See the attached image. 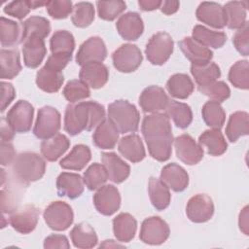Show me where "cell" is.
<instances>
[{
    "mask_svg": "<svg viewBox=\"0 0 249 249\" xmlns=\"http://www.w3.org/2000/svg\"><path fill=\"white\" fill-rule=\"evenodd\" d=\"M248 38H249V27H248V22H246L243 27H241L240 29H237V31L235 32L232 38V43L235 49L237 50V52L245 56L248 55L249 53Z\"/></svg>",
    "mask_w": 249,
    "mask_h": 249,
    "instance_id": "obj_53",
    "label": "cell"
},
{
    "mask_svg": "<svg viewBox=\"0 0 249 249\" xmlns=\"http://www.w3.org/2000/svg\"><path fill=\"white\" fill-rule=\"evenodd\" d=\"M196 18L199 21L217 29L226 26V15L223 7L216 2H202L196 9Z\"/></svg>",
    "mask_w": 249,
    "mask_h": 249,
    "instance_id": "obj_18",
    "label": "cell"
},
{
    "mask_svg": "<svg viewBox=\"0 0 249 249\" xmlns=\"http://www.w3.org/2000/svg\"><path fill=\"white\" fill-rule=\"evenodd\" d=\"M191 73L199 87L213 83L217 81V79L221 76V70L219 66L211 61L203 65L192 64Z\"/></svg>",
    "mask_w": 249,
    "mask_h": 249,
    "instance_id": "obj_42",
    "label": "cell"
},
{
    "mask_svg": "<svg viewBox=\"0 0 249 249\" xmlns=\"http://www.w3.org/2000/svg\"><path fill=\"white\" fill-rule=\"evenodd\" d=\"M102 164L104 165L108 179L116 184L124 182L130 173L129 165L115 153H102Z\"/></svg>",
    "mask_w": 249,
    "mask_h": 249,
    "instance_id": "obj_21",
    "label": "cell"
},
{
    "mask_svg": "<svg viewBox=\"0 0 249 249\" xmlns=\"http://www.w3.org/2000/svg\"><path fill=\"white\" fill-rule=\"evenodd\" d=\"M179 48L184 55L194 65H203L213 57V53L209 48L196 42L193 37H185L179 42Z\"/></svg>",
    "mask_w": 249,
    "mask_h": 249,
    "instance_id": "obj_20",
    "label": "cell"
},
{
    "mask_svg": "<svg viewBox=\"0 0 249 249\" xmlns=\"http://www.w3.org/2000/svg\"><path fill=\"white\" fill-rule=\"evenodd\" d=\"M201 115L204 123L212 128L220 129L226 120V113L221 104L212 100L203 105Z\"/></svg>",
    "mask_w": 249,
    "mask_h": 249,
    "instance_id": "obj_43",
    "label": "cell"
},
{
    "mask_svg": "<svg viewBox=\"0 0 249 249\" xmlns=\"http://www.w3.org/2000/svg\"><path fill=\"white\" fill-rule=\"evenodd\" d=\"M141 131L149 154L159 161L167 160L172 152L173 135L170 119L165 113H153L143 119Z\"/></svg>",
    "mask_w": 249,
    "mask_h": 249,
    "instance_id": "obj_1",
    "label": "cell"
},
{
    "mask_svg": "<svg viewBox=\"0 0 249 249\" xmlns=\"http://www.w3.org/2000/svg\"><path fill=\"white\" fill-rule=\"evenodd\" d=\"M39 214V209L35 205L27 204L21 209L11 213L9 222L17 231L27 234L36 228Z\"/></svg>",
    "mask_w": 249,
    "mask_h": 249,
    "instance_id": "obj_15",
    "label": "cell"
},
{
    "mask_svg": "<svg viewBox=\"0 0 249 249\" xmlns=\"http://www.w3.org/2000/svg\"><path fill=\"white\" fill-rule=\"evenodd\" d=\"M169 233L170 230L167 223L158 216H153L143 221L139 237L146 244L160 245L166 241Z\"/></svg>",
    "mask_w": 249,
    "mask_h": 249,
    "instance_id": "obj_9",
    "label": "cell"
},
{
    "mask_svg": "<svg viewBox=\"0 0 249 249\" xmlns=\"http://www.w3.org/2000/svg\"><path fill=\"white\" fill-rule=\"evenodd\" d=\"M70 141L62 133H57L54 136L43 140L40 146L43 158L49 161H54L60 158L69 148Z\"/></svg>",
    "mask_w": 249,
    "mask_h": 249,
    "instance_id": "obj_27",
    "label": "cell"
},
{
    "mask_svg": "<svg viewBox=\"0 0 249 249\" xmlns=\"http://www.w3.org/2000/svg\"><path fill=\"white\" fill-rule=\"evenodd\" d=\"M195 86L191 78L183 73L172 75L166 82V89L168 93L179 99H186L194 91Z\"/></svg>",
    "mask_w": 249,
    "mask_h": 249,
    "instance_id": "obj_37",
    "label": "cell"
},
{
    "mask_svg": "<svg viewBox=\"0 0 249 249\" xmlns=\"http://www.w3.org/2000/svg\"><path fill=\"white\" fill-rule=\"evenodd\" d=\"M0 194H1V210H2V213L3 214L13 213L14 208L12 206V202H10V199H9L8 196L5 194V191L2 190Z\"/></svg>",
    "mask_w": 249,
    "mask_h": 249,
    "instance_id": "obj_62",
    "label": "cell"
},
{
    "mask_svg": "<svg viewBox=\"0 0 249 249\" xmlns=\"http://www.w3.org/2000/svg\"><path fill=\"white\" fill-rule=\"evenodd\" d=\"M48 14L55 19L66 18L72 13V2L69 0H53L48 1L46 4Z\"/></svg>",
    "mask_w": 249,
    "mask_h": 249,
    "instance_id": "obj_51",
    "label": "cell"
},
{
    "mask_svg": "<svg viewBox=\"0 0 249 249\" xmlns=\"http://www.w3.org/2000/svg\"><path fill=\"white\" fill-rule=\"evenodd\" d=\"M94 19V8L89 2L76 3L72 10L71 20L76 27H88Z\"/></svg>",
    "mask_w": 249,
    "mask_h": 249,
    "instance_id": "obj_46",
    "label": "cell"
},
{
    "mask_svg": "<svg viewBox=\"0 0 249 249\" xmlns=\"http://www.w3.org/2000/svg\"><path fill=\"white\" fill-rule=\"evenodd\" d=\"M70 244L68 239L65 235L62 234H51L44 240V248L51 249V248H62L68 249Z\"/></svg>",
    "mask_w": 249,
    "mask_h": 249,
    "instance_id": "obj_54",
    "label": "cell"
},
{
    "mask_svg": "<svg viewBox=\"0 0 249 249\" xmlns=\"http://www.w3.org/2000/svg\"><path fill=\"white\" fill-rule=\"evenodd\" d=\"M165 114L173 121L176 126L180 128L188 127L193 121V113L191 107L186 103L176 100H168L165 107Z\"/></svg>",
    "mask_w": 249,
    "mask_h": 249,
    "instance_id": "obj_38",
    "label": "cell"
},
{
    "mask_svg": "<svg viewBox=\"0 0 249 249\" xmlns=\"http://www.w3.org/2000/svg\"><path fill=\"white\" fill-rule=\"evenodd\" d=\"M249 215H248V206L246 205L241 212L239 213V218H238V226L240 231L248 235L249 234Z\"/></svg>",
    "mask_w": 249,
    "mask_h": 249,
    "instance_id": "obj_59",
    "label": "cell"
},
{
    "mask_svg": "<svg viewBox=\"0 0 249 249\" xmlns=\"http://www.w3.org/2000/svg\"><path fill=\"white\" fill-rule=\"evenodd\" d=\"M249 133V115L244 111H236L230 116L226 127V135L231 142Z\"/></svg>",
    "mask_w": 249,
    "mask_h": 249,
    "instance_id": "obj_35",
    "label": "cell"
},
{
    "mask_svg": "<svg viewBox=\"0 0 249 249\" xmlns=\"http://www.w3.org/2000/svg\"><path fill=\"white\" fill-rule=\"evenodd\" d=\"M198 144L204 147L210 156L218 157L227 151L228 144L220 129L212 128L205 130L199 135Z\"/></svg>",
    "mask_w": 249,
    "mask_h": 249,
    "instance_id": "obj_32",
    "label": "cell"
},
{
    "mask_svg": "<svg viewBox=\"0 0 249 249\" xmlns=\"http://www.w3.org/2000/svg\"><path fill=\"white\" fill-rule=\"evenodd\" d=\"M2 99H1V112H4L6 108L11 104L16 96V90L12 84L1 82Z\"/></svg>",
    "mask_w": 249,
    "mask_h": 249,
    "instance_id": "obj_55",
    "label": "cell"
},
{
    "mask_svg": "<svg viewBox=\"0 0 249 249\" xmlns=\"http://www.w3.org/2000/svg\"><path fill=\"white\" fill-rule=\"evenodd\" d=\"M16 158V152L10 142H1V159L0 163L3 166L12 164Z\"/></svg>",
    "mask_w": 249,
    "mask_h": 249,
    "instance_id": "obj_57",
    "label": "cell"
},
{
    "mask_svg": "<svg viewBox=\"0 0 249 249\" xmlns=\"http://www.w3.org/2000/svg\"><path fill=\"white\" fill-rule=\"evenodd\" d=\"M50 47L52 53L72 54L75 49L74 36L67 30H57L50 40Z\"/></svg>",
    "mask_w": 249,
    "mask_h": 249,
    "instance_id": "obj_44",
    "label": "cell"
},
{
    "mask_svg": "<svg viewBox=\"0 0 249 249\" xmlns=\"http://www.w3.org/2000/svg\"><path fill=\"white\" fill-rule=\"evenodd\" d=\"M160 181L174 192H182L189 185V175L187 171L177 163H168L162 167Z\"/></svg>",
    "mask_w": 249,
    "mask_h": 249,
    "instance_id": "obj_23",
    "label": "cell"
},
{
    "mask_svg": "<svg viewBox=\"0 0 249 249\" xmlns=\"http://www.w3.org/2000/svg\"><path fill=\"white\" fill-rule=\"evenodd\" d=\"M20 43H23L26 39L33 36L44 40V38H46L51 31L50 21L47 18L39 16H32L23 22H20Z\"/></svg>",
    "mask_w": 249,
    "mask_h": 249,
    "instance_id": "obj_29",
    "label": "cell"
},
{
    "mask_svg": "<svg viewBox=\"0 0 249 249\" xmlns=\"http://www.w3.org/2000/svg\"><path fill=\"white\" fill-rule=\"evenodd\" d=\"M148 194L153 206L157 210H164L170 203L169 188L156 177H151L148 183Z\"/></svg>",
    "mask_w": 249,
    "mask_h": 249,
    "instance_id": "obj_34",
    "label": "cell"
},
{
    "mask_svg": "<svg viewBox=\"0 0 249 249\" xmlns=\"http://www.w3.org/2000/svg\"><path fill=\"white\" fill-rule=\"evenodd\" d=\"M249 65L247 60L235 62L229 71V81L233 87L240 89H247L249 87Z\"/></svg>",
    "mask_w": 249,
    "mask_h": 249,
    "instance_id": "obj_47",
    "label": "cell"
},
{
    "mask_svg": "<svg viewBox=\"0 0 249 249\" xmlns=\"http://www.w3.org/2000/svg\"><path fill=\"white\" fill-rule=\"evenodd\" d=\"M79 77L88 87L100 89L109 79V70L102 62L91 61L82 65Z\"/></svg>",
    "mask_w": 249,
    "mask_h": 249,
    "instance_id": "obj_17",
    "label": "cell"
},
{
    "mask_svg": "<svg viewBox=\"0 0 249 249\" xmlns=\"http://www.w3.org/2000/svg\"><path fill=\"white\" fill-rule=\"evenodd\" d=\"M187 217L194 223L209 221L214 214V204L211 197L205 194L192 196L186 206Z\"/></svg>",
    "mask_w": 249,
    "mask_h": 249,
    "instance_id": "obj_12",
    "label": "cell"
},
{
    "mask_svg": "<svg viewBox=\"0 0 249 249\" xmlns=\"http://www.w3.org/2000/svg\"><path fill=\"white\" fill-rule=\"evenodd\" d=\"M199 90L212 101L223 102L231 95V89L223 81H215L208 85L199 87Z\"/></svg>",
    "mask_w": 249,
    "mask_h": 249,
    "instance_id": "obj_50",
    "label": "cell"
},
{
    "mask_svg": "<svg viewBox=\"0 0 249 249\" xmlns=\"http://www.w3.org/2000/svg\"><path fill=\"white\" fill-rule=\"evenodd\" d=\"M84 180L81 175L72 172H62L56 179V189L60 196L76 198L84 192Z\"/></svg>",
    "mask_w": 249,
    "mask_h": 249,
    "instance_id": "obj_25",
    "label": "cell"
},
{
    "mask_svg": "<svg viewBox=\"0 0 249 249\" xmlns=\"http://www.w3.org/2000/svg\"><path fill=\"white\" fill-rule=\"evenodd\" d=\"M15 130L9 124L6 118L1 119V125H0V134H1V142H10L13 140L15 136Z\"/></svg>",
    "mask_w": 249,
    "mask_h": 249,
    "instance_id": "obj_58",
    "label": "cell"
},
{
    "mask_svg": "<svg viewBox=\"0 0 249 249\" xmlns=\"http://www.w3.org/2000/svg\"><path fill=\"white\" fill-rule=\"evenodd\" d=\"M108 120L120 133L136 132L139 126V112L127 100H115L108 106Z\"/></svg>",
    "mask_w": 249,
    "mask_h": 249,
    "instance_id": "obj_3",
    "label": "cell"
},
{
    "mask_svg": "<svg viewBox=\"0 0 249 249\" xmlns=\"http://www.w3.org/2000/svg\"><path fill=\"white\" fill-rule=\"evenodd\" d=\"M138 5L142 11H154L160 7L161 1H160V0H139Z\"/></svg>",
    "mask_w": 249,
    "mask_h": 249,
    "instance_id": "obj_61",
    "label": "cell"
},
{
    "mask_svg": "<svg viewBox=\"0 0 249 249\" xmlns=\"http://www.w3.org/2000/svg\"><path fill=\"white\" fill-rule=\"evenodd\" d=\"M118 33L127 41L137 40L144 31V24L139 14L128 12L121 16L116 23Z\"/></svg>",
    "mask_w": 249,
    "mask_h": 249,
    "instance_id": "obj_19",
    "label": "cell"
},
{
    "mask_svg": "<svg viewBox=\"0 0 249 249\" xmlns=\"http://www.w3.org/2000/svg\"><path fill=\"white\" fill-rule=\"evenodd\" d=\"M96 7L99 18L109 21L117 18L126 9L125 3L121 0L97 1Z\"/></svg>",
    "mask_w": 249,
    "mask_h": 249,
    "instance_id": "obj_48",
    "label": "cell"
},
{
    "mask_svg": "<svg viewBox=\"0 0 249 249\" xmlns=\"http://www.w3.org/2000/svg\"><path fill=\"white\" fill-rule=\"evenodd\" d=\"M70 237L74 246L82 249L92 248L98 241L95 231L86 222L77 224L70 231Z\"/></svg>",
    "mask_w": 249,
    "mask_h": 249,
    "instance_id": "obj_33",
    "label": "cell"
},
{
    "mask_svg": "<svg viewBox=\"0 0 249 249\" xmlns=\"http://www.w3.org/2000/svg\"><path fill=\"white\" fill-rule=\"evenodd\" d=\"M248 4L246 1H231L224 7L227 26L230 29H240L246 21V10Z\"/></svg>",
    "mask_w": 249,
    "mask_h": 249,
    "instance_id": "obj_36",
    "label": "cell"
},
{
    "mask_svg": "<svg viewBox=\"0 0 249 249\" xmlns=\"http://www.w3.org/2000/svg\"><path fill=\"white\" fill-rule=\"evenodd\" d=\"M90 159V149L84 144H78L75 145L70 153L60 160L59 164L64 169L79 171L89 163Z\"/></svg>",
    "mask_w": 249,
    "mask_h": 249,
    "instance_id": "obj_31",
    "label": "cell"
},
{
    "mask_svg": "<svg viewBox=\"0 0 249 249\" xmlns=\"http://www.w3.org/2000/svg\"><path fill=\"white\" fill-rule=\"evenodd\" d=\"M34 108L26 100H18L7 113L6 119L16 132L25 133L30 130Z\"/></svg>",
    "mask_w": 249,
    "mask_h": 249,
    "instance_id": "obj_10",
    "label": "cell"
},
{
    "mask_svg": "<svg viewBox=\"0 0 249 249\" xmlns=\"http://www.w3.org/2000/svg\"><path fill=\"white\" fill-rule=\"evenodd\" d=\"M173 40L166 32L154 34L146 45L145 53L147 59L154 65L165 63L173 52Z\"/></svg>",
    "mask_w": 249,
    "mask_h": 249,
    "instance_id": "obj_5",
    "label": "cell"
},
{
    "mask_svg": "<svg viewBox=\"0 0 249 249\" xmlns=\"http://www.w3.org/2000/svg\"><path fill=\"white\" fill-rule=\"evenodd\" d=\"M119 133V130L109 120H104L95 128L92 141L100 149H113L118 142Z\"/></svg>",
    "mask_w": 249,
    "mask_h": 249,
    "instance_id": "obj_30",
    "label": "cell"
},
{
    "mask_svg": "<svg viewBox=\"0 0 249 249\" xmlns=\"http://www.w3.org/2000/svg\"><path fill=\"white\" fill-rule=\"evenodd\" d=\"M22 44V54L25 66L28 68L38 67L47 53L44 40L33 36L26 39Z\"/></svg>",
    "mask_w": 249,
    "mask_h": 249,
    "instance_id": "obj_24",
    "label": "cell"
},
{
    "mask_svg": "<svg viewBox=\"0 0 249 249\" xmlns=\"http://www.w3.org/2000/svg\"><path fill=\"white\" fill-rule=\"evenodd\" d=\"M118 150L131 162H139L146 156L142 140L135 133L122 137L118 143Z\"/></svg>",
    "mask_w": 249,
    "mask_h": 249,
    "instance_id": "obj_26",
    "label": "cell"
},
{
    "mask_svg": "<svg viewBox=\"0 0 249 249\" xmlns=\"http://www.w3.org/2000/svg\"><path fill=\"white\" fill-rule=\"evenodd\" d=\"M105 120L103 105L95 101H82L67 105L64 115V129L70 135L83 130L90 131Z\"/></svg>",
    "mask_w": 249,
    "mask_h": 249,
    "instance_id": "obj_2",
    "label": "cell"
},
{
    "mask_svg": "<svg viewBox=\"0 0 249 249\" xmlns=\"http://www.w3.org/2000/svg\"><path fill=\"white\" fill-rule=\"evenodd\" d=\"M177 158L188 165L198 163L203 158V149L189 134H181L174 139Z\"/></svg>",
    "mask_w": 249,
    "mask_h": 249,
    "instance_id": "obj_11",
    "label": "cell"
},
{
    "mask_svg": "<svg viewBox=\"0 0 249 249\" xmlns=\"http://www.w3.org/2000/svg\"><path fill=\"white\" fill-rule=\"evenodd\" d=\"M106 55L107 49L104 41L98 36H93L80 46L76 54V62L79 65H84L91 61L102 62L106 58Z\"/></svg>",
    "mask_w": 249,
    "mask_h": 249,
    "instance_id": "obj_14",
    "label": "cell"
},
{
    "mask_svg": "<svg viewBox=\"0 0 249 249\" xmlns=\"http://www.w3.org/2000/svg\"><path fill=\"white\" fill-rule=\"evenodd\" d=\"M179 6L180 3L178 1H161L160 9L165 15H172L178 11Z\"/></svg>",
    "mask_w": 249,
    "mask_h": 249,
    "instance_id": "obj_60",
    "label": "cell"
},
{
    "mask_svg": "<svg viewBox=\"0 0 249 249\" xmlns=\"http://www.w3.org/2000/svg\"><path fill=\"white\" fill-rule=\"evenodd\" d=\"M193 38L204 47L219 49L224 46L227 36L224 32L213 31L203 25H196L193 29Z\"/></svg>",
    "mask_w": 249,
    "mask_h": 249,
    "instance_id": "obj_39",
    "label": "cell"
},
{
    "mask_svg": "<svg viewBox=\"0 0 249 249\" xmlns=\"http://www.w3.org/2000/svg\"><path fill=\"white\" fill-rule=\"evenodd\" d=\"M100 247H122V245L114 243V240H104V242L100 244Z\"/></svg>",
    "mask_w": 249,
    "mask_h": 249,
    "instance_id": "obj_63",
    "label": "cell"
},
{
    "mask_svg": "<svg viewBox=\"0 0 249 249\" xmlns=\"http://www.w3.org/2000/svg\"><path fill=\"white\" fill-rule=\"evenodd\" d=\"M64 81L62 70L57 69L49 64H45L36 74V84L42 90L53 93L62 86Z\"/></svg>",
    "mask_w": 249,
    "mask_h": 249,
    "instance_id": "obj_22",
    "label": "cell"
},
{
    "mask_svg": "<svg viewBox=\"0 0 249 249\" xmlns=\"http://www.w3.org/2000/svg\"><path fill=\"white\" fill-rule=\"evenodd\" d=\"M21 27L20 23L0 18V42L2 47H13L20 43Z\"/></svg>",
    "mask_w": 249,
    "mask_h": 249,
    "instance_id": "obj_41",
    "label": "cell"
},
{
    "mask_svg": "<svg viewBox=\"0 0 249 249\" xmlns=\"http://www.w3.org/2000/svg\"><path fill=\"white\" fill-rule=\"evenodd\" d=\"M62 93L66 100L71 103H76L86 99L90 95L89 87L81 80H71L65 85Z\"/></svg>",
    "mask_w": 249,
    "mask_h": 249,
    "instance_id": "obj_49",
    "label": "cell"
},
{
    "mask_svg": "<svg viewBox=\"0 0 249 249\" xmlns=\"http://www.w3.org/2000/svg\"><path fill=\"white\" fill-rule=\"evenodd\" d=\"M83 180L89 190H97L108 180V174L103 164L94 162L84 172Z\"/></svg>",
    "mask_w": 249,
    "mask_h": 249,
    "instance_id": "obj_45",
    "label": "cell"
},
{
    "mask_svg": "<svg viewBox=\"0 0 249 249\" xmlns=\"http://www.w3.org/2000/svg\"><path fill=\"white\" fill-rule=\"evenodd\" d=\"M0 64L1 79L15 78L21 70L18 51L2 49L0 51Z\"/></svg>",
    "mask_w": 249,
    "mask_h": 249,
    "instance_id": "obj_40",
    "label": "cell"
},
{
    "mask_svg": "<svg viewBox=\"0 0 249 249\" xmlns=\"http://www.w3.org/2000/svg\"><path fill=\"white\" fill-rule=\"evenodd\" d=\"M137 222L129 213H120L113 219L114 235L120 242L130 241L136 232Z\"/></svg>",
    "mask_w": 249,
    "mask_h": 249,
    "instance_id": "obj_28",
    "label": "cell"
},
{
    "mask_svg": "<svg viewBox=\"0 0 249 249\" xmlns=\"http://www.w3.org/2000/svg\"><path fill=\"white\" fill-rule=\"evenodd\" d=\"M31 10V7L29 5V1H13L8 3L4 7V13L12 16L16 18L22 19L25 18Z\"/></svg>",
    "mask_w": 249,
    "mask_h": 249,
    "instance_id": "obj_52",
    "label": "cell"
},
{
    "mask_svg": "<svg viewBox=\"0 0 249 249\" xmlns=\"http://www.w3.org/2000/svg\"><path fill=\"white\" fill-rule=\"evenodd\" d=\"M93 204L96 210L105 216H110L119 210L121 196L113 185H103L93 196Z\"/></svg>",
    "mask_w": 249,
    "mask_h": 249,
    "instance_id": "obj_13",
    "label": "cell"
},
{
    "mask_svg": "<svg viewBox=\"0 0 249 249\" xmlns=\"http://www.w3.org/2000/svg\"><path fill=\"white\" fill-rule=\"evenodd\" d=\"M168 97L162 88L159 86H150L143 89L139 97V105L145 113H159L164 110Z\"/></svg>",
    "mask_w": 249,
    "mask_h": 249,
    "instance_id": "obj_16",
    "label": "cell"
},
{
    "mask_svg": "<svg viewBox=\"0 0 249 249\" xmlns=\"http://www.w3.org/2000/svg\"><path fill=\"white\" fill-rule=\"evenodd\" d=\"M12 170L20 182L28 184L43 177L46 171V162L36 153L23 152L15 158L12 162Z\"/></svg>",
    "mask_w": 249,
    "mask_h": 249,
    "instance_id": "obj_4",
    "label": "cell"
},
{
    "mask_svg": "<svg viewBox=\"0 0 249 249\" xmlns=\"http://www.w3.org/2000/svg\"><path fill=\"white\" fill-rule=\"evenodd\" d=\"M143 59L140 49L133 44H124L112 54L114 67L123 73L135 71Z\"/></svg>",
    "mask_w": 249,
    "mask_h": 249,
    "instance_id": "obj_8",
    "label": "cell"
},
{
    "mask_svg": "<svg viewBox=\"0 0 249 249\" xmlns=\"http://www.w3.org/2000/svg\"><path fill=\"white\" fill-rule=\"evenodd\" d=\"M60 122V114L55 108L44 106L38 111L33 132L39 139H49L58 133Z\"/></svg>",
    "mask_w": 249,
    "mask_h": 249,
    "instance_id": "obj_6",
    "label": "cell"
},
{
    "mask_svg": "<svg viewBox=\"0 0 249 249\" xmlns=\"http://www.w3.org/2000/svg\"><path fill=\"white\" fill-rule=\"evenodd\" d=\"M46 224L53 231L67 230L73 223L74 214L69 204L64 201H53L49 204L43 213Z\"/></svg>",
    "mask_w": 249,
    "mask_h": 249,
    "instance_id": "obj_7",
    "label": "cell"
},
{
    "mask_svg": "<svg viewBox=\"0 0 249 249\" xmlns=\"http://www.w3.org/2000/svg\"><path fill=\"white\" fill-rule=\"evenodd\" d=\"M72 58V54L70 53H52L48 59H47V64L53 66L57 69L63 70L65 66L70 62Z\"/></svg>",
    "mask_w": 249,
    "mask_h": 249,
    "instance_id": "obj_56",
    "label": "cell"
}]
</instances>
